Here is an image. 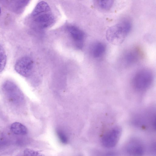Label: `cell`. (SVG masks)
I'll return each instance as SVG.
<instances>
[{"label": "cell", "mask_w": 156, "mask_h": 156, "mask_svg": "<svg viewBox=\"0 0 156 156\" xmlns=\"http://www.w3.org/2000/svg\"><path fill=\"white\" fill-rule=\"evenodd\" d=\"M31 16L35 24L41 29L51 27L55 22V17L49 5L44 1L37 3Z\"/></svg>", "instance_id": "obj_1"}, {"label": "cell", "mask_w": 156, "mask_h": 156, "mask_svg": "<svg viewBox=\"0 0 156 156\" xmlns=\"http://www.w3.org/2000/svg\"><path fill=\"white\" fill-rule=\"evenodd\" d=\"M131 27V22L129 19L122 20L108 29L106 33V39L114 45L121 44L130 31Z\"/></svg>", "instance_id": "obj_2"}, {"label": "cell", "mask_w": 156, "mask_h": 156, "mask_svg": "<svg viewBox=\"0 0 156 156\" xmlns=\"http://www.w3.org/2000/svg\"><path fill=\"white\" fill-rule=\"evenodd\" d=\"M2 90L9 102L16 107H20L23 104L24 97L22 92L13 82L7 80L3 84Z\"/></svg>", "instance_id": "obj_3"}, {"label": "cell", "mask_w": 156, "mask_h": 156, "mask_svg": "<svg viewBox=\"0 0 156 156\" xmlns=\"http://www.w3.org/2000/svg\"><path fill=\"white\" fill-rule=\"evenodd\" d=\"M153 75L148 69H144L138 72L133 80L134 88L138 90H144L151 85L153 80Z\"/></svg>", "instance_id": "obj_4"}, {"label": "cell", "mask_w": 156, "mask_h": 156, "mask_svg": "<svg viewBox=\"0 0 156 156\" xmlns=\"http://www.w3.org/2000/svg\"><path fill=\"white\" fill-rule=\"evenodd\" d=\"M122 133L121 128L115 126L108 131L103 136L101 143L102 145L108 148L115 147L117 144Z\"/></svg>", "instance_id": "obj_5"}, {"label": "cell", "mask_w": 156, "mask_h": 156, "mask_svg": "<svg viewBox=\"0 0 156 156\" xmlns=\"http://www.w3.org/2000/svg\"><path fill=\"white\" fill-rule=\"evenodd\" d=\"M33 59L28 56H24L19 59L16 62L15 69L21 76L28 77L31 74L34 67Z\"/></svg>", "instance_id": "obj_6"}, {"label": "cell", "mask_w": 156, "mask_h": 156, "mask_svg": "<svg viewBox=\"0 0 156 156\" xmlns=\"http://www.w3.org/2000/svg\"><path fill=\"white\" fill-rule=\"evenodd\" d=\"M66 29L75 47L78 49H82L85 38L84 32L78 27L73 25L68 26Z\"/></svg>", "instance_id": "obj_7"}, {"label": "cell", "mask_w": 156, "mask_h": 156, "mask_svg": "<svg viewBox=\"0 0 156 156\" xmlns=\"http://www.w3.org/2000/svg\"><path fill=\"white\" fill-rule=\"evenodd\" d=\"M127 153L130 156H142L144 153V147L142 142L136 139L130 140L125 148Z\"/></svg>", "instance_id": "obj_8"}, {"label": "cell", "mask_w": 156, "mask_h": 156, "mask_svg": "<svg viewBox=\"0 0 156 156\" xmlns=\"http://www.w3.org/2000/svg\"><path fill=\"white\" fill-rule=\"evenodd\" d=\"M140 50L137 47H134L126 51L123 55L124 62L128 64L134 63L139 60L142 57Z\"/></svg>", "instance_id": "obj_9"}, {"label": "cell", "mask_w": 156, "mask_h": 156, "mask_svg": "<svg viewBox=\"0 0 156 156\" xmlns=\"http://www.w3.org/2000/svg\"><path fill=\"white\" fill-rule=\"evenodd\" d=\"M106 50L105 44L102 42H98L94 44L91 47V53L93 57L99 58L104 55Z\"/></svg>", "instance_id": "obj_10"}, {"label": "cell", "mask_w": 156, "mask_h": 156, "mask_svg": "<svg viewBox=\"0 0 156 156\" xmlns=\"http://www.w3.org/2000/svg\"><path fill=\"white\" fill-rule=\"evenodd\" d=\"M10 130L14 134L18 135H25L28 133L26 126L18 122L12 123L10 126Z\"/></svg>", "instance_id": "obj_11"}, {"label": "cell", "mask_w": 156, "mask_h": 156, "mask_svg": "<svg viewBox=\"0 0 156 156\" xmlns=\"http://www.w3.org/2000/svg\"><path fill=\"white\" fill-rule=\"evenodd\" d=\"M96 5L102 9L108 10L112 7L114 3L113 0H97L95 2Z\"/></svg>", "instance_id": "obj_12"}, {"label": "cell", "mask_w": 156, "mask_h": 156, "mask_svg": "<svg viewBox=\"0 0 156 156\" xmlns=\"http://www.w3.org/2000/svg\"><path fill=\"white\" fill-rule=\"evenodd\" d=\"M7 61V56L3 47L0 45V73L4 69Z\"/></svg>", "instance_id": "obj_13"}, {"label": "cell", "mask_w": 156, "mask_h": 156, "mask_svg": "<svg viewBox=\"0 0 156 156\" xmlns=\"http://www.w3.org/2000/svg\"><path fill=\"white\" fill-rule=\"evenodd\" d=\"M58 137L60 142L63 144H66L68 141V137L62 130L58 129L56 131Z\"/></svg>", "instance_id": "obj_14"}, {"label": "cell", "mask_w": 156, "mask_h": 156, "mask_svg": "<svg viewBox=\"0 0 156 156\" xmlns=\"http://www.w3.org/2000/svg\"><path fill=\"white\" fill-rule=\"evenodd\" d=\"M20 156H44L40 152L30 149H25L23 155Z\"/></svg>", "instance_id": "obj_15"}, {"label": "cell", "mask_w": 156, "mask_h": 156, "mask_svg": "<svg viewBox=\"0 0 156 156\" xmlns=\"http://www.w3.org/2000/svg\"><path fill=\"white\" fill-rule=\"evenodd\" d=\"M1 9L0 7V15L1 14Z\"/></svg>", "instance_id": "obj_16"}]
</instances>
